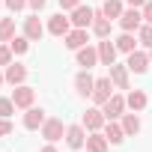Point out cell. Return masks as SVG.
<instances>
[{
	"label": "cell",
	"instance_id": "cell-1",
	"mask_svg": "<svg viewBox=\"0 0 152 152\" xmlns=\"http://www.w3.org/2000/svg\"><path fill=\"white\" fill-rule=\"evenodd\" d=\"M113 90H116V87H113V81H110V75H104V78H96V87H93V96H90L93 104L102 107V104L113 96Z\"/></svg>",
	"mask_w": 152,
	"mask_h": 152
},
{
	"label": "cell",
	"instance_id": "cell-2",
	"mask_svg": "<svg viewBox=\"0 0 152 152\" xmlns=\"http://www.w3.org/2000/svg\"><path fill=\"white\" fill-rule=\"evenodd\" d=\"M66 128H69V125H63V119L48 116V119H45V125H42L39 131H42V137H45L48 143H57V140H63V137H66Z\"/></svg>",
	"mask_w": 152,
	"mask_h": 152
},
{
	"label": "cell",
	"instance_id": "cell-3",
	"mask_svg": "<svg viewBox=\"0 0 152 152\" xmlns=\"http://www.w3.org/2000/svg\"><path fill=\"white\" fill-rule=\"evenodd\" d=\"M107 75H110V81H113L116 90H131V69L128 66L113 63V66H107Z\"/></svg>",
	"mask_w": 152,
	"mask_h": 152
},
{
	"label": "cell",
	"instance_id": "cell-4",
	"mask_svg": "<svg viewBox=\"0 0 152 152\" xmlns=\"http://www.w3.org/2000/svg\"><path fill=\"white\" fill-rule=\"evenodd\" d=\"M125 96H119V93H113L104 104H102V110H104V119H122V113H125Z\"/></svg>",
	"mask_w": 152,
	"mask_h": 152
},
{
	"label": "cell",
	"instance_id": "cell-5",
	"mask_svg": "<svg viewBox=\"0 0 152 152\" xmlns=\"http://www.w3.org/2000/svg\"><path fill=\"white\" fill-rule=\"evenodd\" d=\"M93 87H96V78L90 75V69H81L78 75H75V93H78L81 99H90Z\"/></svg>",
	"mask_w": 152,
	"mask_h": 152
},
{
	"label": "cell",
	"instance_id": "cell-6",
	"mask_svg": "<svg viewBox=\"0 0 152 152\" xmlns=\"http://www.w3.org/2000/svg\"><path fill=\"white\" fill-rule=\"evenodd\" d=\"M12 102H15V107L27 110V107H33V102H36V90L27 87V84H18V87L12 90Z\"/></svg>",
	"mask_w": 152,
	"mask_h": 152
},
{
	"label": "cell",
	"instance_id": "cell-7",
	"mask_svg": "<svg viewBox=\"0 0 152 152\" xmlns=\"http://www.w3.org/2000/svg\"><path fill=\"white\" fill-rule=\"evenodd\" d=\"M140 24H143V12H140V9H134V6H131V9H125V12L119 15V27H122L125 33H137V30H140Z\"/></svg>",
	"mask_w": 152,
	"mask_h": 152
},
{
	"label": "cell",
	"instance_id": "cell-8",
	"mask_svg": "<svg viewBox=\"0 0 152 152\" xmlns=\"http://www.w3.org/2000/svg\"><path fill=\"white\" fill-rule=\"evenodd\" d=\"M90 42V33L84 30V27H72L66 36H63V45L69 48V51H78V48H84Z\"/></svg>",
	"mask_w": 152,
	"mask_h": 152
},
{
	"label": "cell",
	"instance_id": "cell-9",
	"mask_svg": "<svg viewBox=\"0 0 152 152\" xmlns=\"http://www.w3.org/2000/svg\"><path fill=\"white\" fill-rule=\"evenodd\" d=\"M81 122H84L87 131H102L107 119H104V110H102V107H87V113H84Z\"/></svg>",
	"mask_w": 152,
	"mask_h": 152
},
{
	"label": "cell",
	"instance_id": "cell-10",
	"mask_svg": "<svg viewBox=\"0 0 152 152\" xmlns=\"http://www.w3.org/2000/svg\"><path fill=\"white\" fill-rule=\"evenodd\" d=\"M3 78H6V84H12V87H18V84H24L27 81V66L24 63H9L6 69H3Z\"/></svg>",
	"mask_w": 152,
	"mask_h": 152
},
{
	"label": "cell",
	"instance_id": "cell-11",
	"mask_svg": "<svg viewBox=\"0 0 152 152\" xmlns=\"http://www.w3.org/2000/svg\"><path fill=\"white\" fill-rule=\"evenodd\" d=\"M66 143H69L72 149H84V146H87V128H84V122L66 128Z\"/></svg>",
	"mask_w": 152,
	"mask_h": 152
},
{
	"label": "cell",
	"instance_id": "cell-12",
	"mask_svg": "<svg viewBox=\"0 0 152 152\" xmlns=\"http://www.w3.org/2000/svg\"><path fill=\"white\" fill-rule=\"evenodd\" d=\"M93 18H96V9H90V6H84V3L72 9V27H84V30H90Z\"/></svg>",
	"mask_w": 152,
	"mask_h": 152
},
{
	"label": "cell",
	"instance_id": "cell-13",
	"mask_svg": "<svg viewBox=\"0 0 152 152\" xmlns=\"http://www.w3.org/2000/svg\"><path fill=\"white\" fill-rule=\"evenodd\" d=\"M75 54H78V66H81V69L99 66V48H96V45H84V48L75 51Z\"/></svg>",
	"mask_w": 152,
	"mask_h": 152
},
{
	"label": "cell",
	"instance_id": "cell-14",
	"mask_svg": "<svg viewBox=\"0 0 152 152\" xmlns=\"http://www.w3.org/2000/svg\"><path fill=\"white\" fill-rule=\"evenodd\" d=\"M24 36H27L30 42H39V39L45 36V24L39 21V12L30 15V18H24Z\"/></svg>",
	"mask_w": 152,
	"mask_h": 152
},
{
	"label": "cell",
	"instance_id": "cell-15",
	"mask_svg": "<svg viewBox=\"0 0 152 152\" xmlns=\"http://www.w3.org/2000/svg\"><path fill=\"white\" fill-rule=\"evenodd\" d=\"M125 66H128V69H131L134 75H143V72H146V69L152 66V63H149V51H131V54H128V63H125Z\"/></svg>",
	"mask_w": 152,
	"mask_h": 152
},
{
	"label": "cell",
	"instance_id": "cell-16",
	"mask_svg": "<svg viewBox=\"0 0 152 152\" xmlns=\"http://www.w3.org/2000/svg\"><path fill=\"white\" fill-rule=\"evenodd\" d=\"M45 119H48V116H45L42 107H27V110H24V128H27V131H39V128L45 125Z\"/></svg>",
	"mask_w": 152,
	"mask_h": 152
},
{
	"label": "cell",
	"instance_id": "cell-17",
	"mask_svg": "<svg viewBox=\"0 0 152 152\" xmlns=\"http://www.w3.org/2000/svg\"><path fill=\"white\" fill-rule=\"evenodd\" d=\"M69 30H72V18H66L63 12L48 18V33H51V36H66Z\"/></svg>",
	"mask_w": 152,
	"mask_h": 152
},
{
	"label": "cell",
	"instance_id": "cell-18",
	"mask_svg": "<svg viewBox=\"0 0 152 152\" xmlns=\"http://www.w3.org/2000/svg\"><path fill=\"white\" fill-rule=\"evenodd\" d=\"M90 30H93V36H99V39H107V36H110V18H107L102 9H96V18H93Z\"/></svg>",
	"mask_w": 152,
	"mask_h": 152
},
{
	"label": "cell",
	"instance_id": "cell-19",
	"mask_svg": "<svg viewBox=\"0 0 152 152\" xmlns=\"http://www.w3.org/2000/svg\"><path fill=\"white\" fill-rule=\"evenodd\" d=\"M96 48H99V63H102V66H113V63H116V54H119V51H116V45H113L110 39H102Z\"/></svg>",
	"mask_w": 152,
	"mask_h": 152
},
{
	"label": "cell",
	"instance_id": "cell-20",
	"mask_svg": "<svg viewBox=\"0 0 152 152\" xmlns=\"http://www.w3.org/2000/svg\"><path fill=\"white\" fill-rule=\"evenodd\" d=\"M104 137H107V143L119 146V143L125 140V128H122V122H116V119H107V125H104Z\"/></svg>",
	"mask_w": 152,
	"mask_h": 152
},
{
	"label": "cell",
	"instance_id": "cell-21",
	"mask_svg": "<svg viewBox=\"0 0 152 152\" xmlns=\"http://www.w3.org/2000/svg\"><path fill=\"white\" fill-rule=\"evenodd\" d=\"M125 104H128L134 113H140V110L149 104V99H146V93H143V90H128V93H125Z\"/></svg>",
	"mask_w": 152,
	"mask_h": 152
},
{
	"label": "cell",
	"instance_id": "cell-22",
	"mask_svg": "<svg viewBox=\"0 0 152 152\" xmlns=\"http://www.w3.org/2000/svg\"><path fill=\"white\" fill-rule=\"evenodd\" d=\"M107 146H110V143H107V137H104L102 131H90V134H87V146H84L87 152H107Z\"/></svg>",
	"mask_w": 152,
	"mask_h": 152
},
{
	"label": "cell",
	"instance_id": "cell-23",
	"mask_svg": "<svg viewBox=\"0 0 152 152\" xmlns=\"http://www.w3.org/2000/svg\"><path fill=\"white\" fill-rule=\"evenodd\" d=\"M102 12L110 21H119V15L125 12V3H122V0H102Z\"/></svg>",
	"mask_w": 152,
	"mask_h": 152
},
{
	"label": "cell",
	"instance_id": "cell-24",
	"mask_svg": "<svg viewBox=\"0 0 152 152\" xmlns=\"http://www.w3.org/2000/svg\"><path fill=\"white\" fill-rule=\"evenodd\" d=\"M113 45H116L119 54H131V51H137V48H134V45H137V42H134V33H125V30L113 39Z\"/></svg>",
	"mask_w": 152,
	"mask_h": 152
},
{
	"label": "cell",
	"instance_id": "cell-25",
	"mask_svg": "<svg viewBox=\"0 0 152 152\" xmlns=\"http://www.w3.org/2000/svg\"><path fill=\"white\" fill-rule=\"evenodd\" d=\"M122 128H125V137H134L140 131V116L131 110V113H122Z\"/></svg>",
	"mask_w": 152,
	"mask_h": 152
},
{
	"label": "cell",
	"instance_id": "cell-26",
	"mask_svg": "<svg viewBox=\"0 0 152 152\" xmlns=\"http://www.w3.org/2000/svg\"><path fill=\"white\" fill-rule=\"evenodd\" d=\"M9 48H12V54H27L30 51V39L21 33V36H12L9 39Z\"/></svg>",
	"mask_w": 152,
	"mask_h": 152
},
{
	"label": "cell",
	"instance_id": "cell-27",
	"mask_svg": "<svg viewBox=\"0 0 152 152\" xmlns=\"http://www.w3.org/2000/svg\"><path fill=\"white\" fill-rule=\"evenodd\" d=\"M15 36V18H3L0 21V42H9Z\"/></svg>",
	"mask_w": 152,
	"mask_h": 152
},
{
	"label": "cell",
	"instance_id": "cell-28",
	"mask_svg": "<svg viewBox=\"0 0 152 152\" xmlns=\"http://www.w3.org/2000/svg\"><path fill=\"white\" fill-rule=\"evenodd\" d=\"M137 42H140L143 48H152V24H140V30H137Z\"/></svg>",
	"mask_w": 152,
	"mask_h": 152
},
{
	"label": "cell",
	"instance_id": "cell-29",
	"mask_svg": "<svg viewBox=\"0 0 152 152\" xmlns=\"http://www.w3.org/2000/svg\"><path fill=\"white\" fill-rule=\"evenodd\" d=\"M15 113V102H12V96H0V116H12Z\"/></svg>",
	"mask_w": 152,
	"mask_h": 152
},
{
	"label": "cell",
	"instance_id": "cell-30",
	"mask_svg": "<svg viewBox=\"0 0 152 152\" xmlns=\"http://www.w3.org/2000/svg\"><path fill=\"white\" fill-rule=\"evenodd\" d=\"M12 57H15V54H12V48H9V42H0V66L6 69V66L12 63Z\"/></svg>",
	"mask_w": 152,
	"mask_h": 152
},
{
	"label": "cell",
	"instance_id": "cell-31",
	"mask_svg": "<svg viewBox=\"0 0 152 152\" xmlns=\"http://www.w3.org/2000/svg\"><path fill=\"white\" fill-rule=\"evenodd\" d=\"M9 134H12V122L6 116H0V137H9Z\"/></svg>",
	"mask_w": 152,
	"mask_h": 152
},
{
	"label": "cell",
	"instance_id": "cell-32",
	"mask_svg": "<svg viewBox=\"0 0 152 152\" xmlns=\"http://www.w3.org/2000/svg\"><path fill=\"white\" fill-rule=\"evenodd\" d=\"M140 12H143V24H152V0H146Z\"/></svg>",
	"mask_w": 152,
	"mask_h": 152
},
{
	"label": "cell",
	"instance_id": "cell-33",
	"mask_svg": "<svg viewBox=\"0 0 152 152\" xmlns=\"http://www.w3.org/2000/svg\"><path fill=\"white\" fill-rule=\"evenodd\" d=\"M3 3H6V6H9L12 12H21V9L27 6V0H3Z\"/></svg>",
	"mask_w": 152,
	"mask_h": 152
},
{
	"label": "cell",
	"instance_id": "cell-34",
	"mask_svg": "<svg viewBox=\"0 0 152 152\" xmlns=\"http://www.w3.org/2000/svg\"><path fill=\"white\" fill-rule=\"evenodd\" d=\"M75 6H81V0H60V9L63 12H72Z\"/></svg>",
	"mask_w": 152,
	"mask_h": 152
},
{
	"label": "cell",
	"instance_id": "cell-35",
	"mask_svg": "<svg viewBox=\"0 0 152 152\" xmlns=\"http://www.w3.org/2000/svg\"><path fill=\"white\" fill-rule=\"evenodd\" d=\"M45 3H48V0H27V6H30L33 12H39V9H45Z\"/></svg>",
	"mask_w": 152,
	"mask_h": 152
},
{
	"label": "cell",
	"instance_id": "cell-36",
	"mask_svg": "<svg viewBox=\"0 0 152 152\" xmlns=\"http://www.w3.org/2000/svg\"><path fill=\"white\" fill-rule=\"evenodd\" d=\"M125 3H128V6H134V9H143L146 0H125Z\"/></svg>",
	"mask_w": 152,
	"mask_h": 152
},
{
	"label": "cell",
	"instance_id": "cell-37",
	"mask_svg": "<svg viewBox=\"0 0 152 152\" xmlns=\"http://www.w3.org/2000/svg\"><path fill=\"white\" fill-rule=\"evenodd\" d=\"M39 152H57V146H54V143H45V146H42Z\"/></svg>",
	"mask_w": 152,
	"mask_h": 152
},
{
	"label": "cell",
	"instance_id": "cell-38",
	"mask_svg": "<svg viewBox=\"0 0 152 152\" xmlns=\"http://www.w3.org/2000/svg\"><path fill=\"white\" fill-rule=\"evenodd\" d=\"M3 84H6V78H3V72H0V87H3Z\"/></svg>",
	"mask_w": 152,
	"mask_h": 152
},
{
	"label": "cell",
	"instance_id": "cell-39",
	"mask_svg": "<svg viewBox=\"0 0 152 152\" xmlns=\"http://www.w3.org/2000/svg\"><path fill=\"white\" fill-rule=\"evenodd\" d=\"M149 63H152V48H149Z\"/></svg>",
	"mask_w": 152,
	"mask_h": 152
},
{
	"label": "cell",
	"instance_id": "cell-40",
	"mask_svg": "<svg viewBox=\"0 0 152 152\" xmlns=\"http://www.w3.org/2000/svg\"><path fill=\"white\" fill-rule=\"evenodd\" d=\"M0 6H3V0H0Z\"/></svg>",
	"mask_w": 152,
	"mask_h": 152
}]
</instances>
